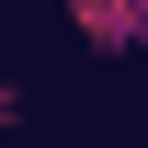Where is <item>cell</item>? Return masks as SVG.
<instances>
[{
  "label": "cell",
  "instance_id": "obj_1",
  "mask_svg": "<svg viewBox=\"0 0 148 148\" xmlns=\"http://www.w3.org/2000/svg\"><path fill=\"white\" fill-rule=\"evenodd\" d=\"M80 12H91V23H103V34H91V46H125V34H137V23H148V0H80Z\"/></svg>",
  "mask_w": 148,
  "mask_h": 148
}]
</instances>
